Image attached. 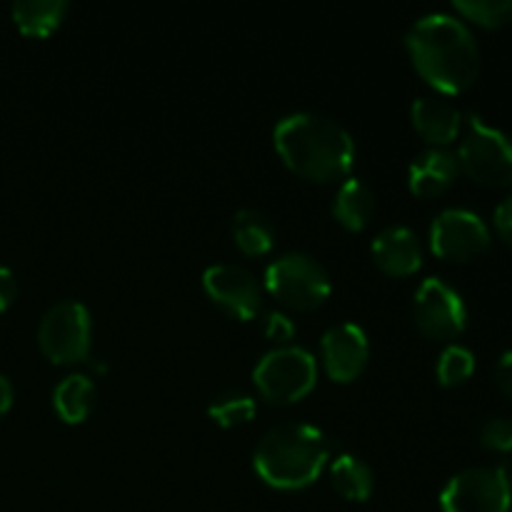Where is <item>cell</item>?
Masks as SVG:
<instances>
[{"label": "cell", "instance_id": "obj_29", "mask_svg": "<svg viewBox=\"0 0 512 512\" xmlns=\"http://www.w3.org/2000/svg\"><path fill=\"white\" fill-rule=\"evenodd\" d=\"M10 405H13V385L5 375H0V418L8 413Z\"/></svg>", "mask_w": 512, "mask_h": 512}, {"label": "cell", "instance_id": "obj_10", "mask_svg": "<svg viewBox=\"0 0 512 512\" xmlns=\"http://www.w3.org/2000/svg\"><path fill=\"white\" fill-rule=\"evenodd\" d=\"M490 230L478 213L468 208H445L430 225V248L438 258L468 263L488 250Z\"/></svg>", "mask_w": 512, "mask_h": 512}, {"label": "cell", "instance_id": "obj_2", "mask_svg": "<svg viewBox=\"0 0 512 512\" xmlns=\"http://www.w3.org/2000/svg\"><path fill=\"white\" fill-rule=\"evenodd\" d=\"M275 148L290 170L308 180L343 178L355 160V140L338 120L328 115L290 113L275 125Z\"/></svg>", "mask_w": 512, "mask_h": 512}, {"label": "cell", "instance_id": "obj_1", "mask_svg": "<svg viewBox=\"0 0 512 512\" xmlns=\"http://www.w3.org/2000/svg\"><path fill=\"white\" fill-rule=\"evenodd\" d=\"M415 70L445 95L468 90L480 75V48L460 18L448 13L423 15L405 35Z\"/></svg>", "mask_w": 512, "mask_h": 512}, {"label": "cell", "instance_id": "obj_6", "mask_svg": "<svg viewBox=\"0 0 512 512\" xmlns=\"http://www.w3.org/2000/svg\"><path fill=\"white\" fill-rule=\"evenodd\" d=\"M265 288L295 310H313L328 300L333 283L320 260L308 253H285L265 270Z\"/></svg>", "mask_w": 512, "mask_h": 512}, {"label": "cell", "instance_id": "obj_24", "mask_svg": "<svg viewBox=\"0 0 512 512\" xmlns=\"http://www.w3.org/2000/svg\"><path fill=\"white\" fill-rule=\"evenodd\" d=\"M480 440L493 453H512V420L490 418L480 430Z\"/></svg>", "mask_w": 512, "mask_h": 512}, {"label": "cell", "instance_id": "obj_11", "mask_svg": "<svg viewBox=\"0 0 512 512\" xmlns=\"http://www.w3.org/2000/svg\"><path fill=\"white\" fill-rule=\"evenodd\" d=\"M203 288L213 303L240 320L255 318L263 303L258 278L238 263L208 265L203 273Z\"/></svg>", "mask_w": 512, "mask_h": 512}, {"label": "cell", "instance_id": "obj_19", "mask_svg": "<svg viewBox=\"0 0 512 512\" xmlns=\"http://www.w3.org/2000/svg\"><path fill=\"white\" fill-rule=\"evenodd\" d=\"M95 403V383L83 373L65 375L53 390V405L65 423H83Z\"/></svg>", "mask_w": 512, "mask_h": 512}, {"label": "cell", "instance_id": "obj_15", "mask_svg": "<svg viewBox=\"0 0 512 512\" xmlns=\"http://www.w3.org/2000/svg\"><path fill=\"white\" fill-rule=\"evenodd\" d=\"M460 173L458 155L445 148H428L410 163L408 185L415 195H440L455 183Z\"/></svg>", "mask_w": 512, "mask_h": 512}, {"label": "cell", "instance_id": "obj_12", "mask_svg": "<svg viewBox=\"0 0 512 512\" xmlns=\"http://www.w3.org/2000/svg\"><path fill=\"white\" fill-rule=\"evenodd\" d=\"M320 353H323V363L330 378L338 383H350L368 365V335L358 323L330 325L320 340Z\"/></svg>", "mask_w": 512, "mask_h": 512}, {"label": "cell", "instance_id": "obj_23", "mask_svg": "<svg viewBox=\"0 0 512 512\" xmlns=\"http://www.w3.org/2000/svg\"><path fill=\"white\" fill-rule=\"evenodd\" d=\"M475 373V355L465 345H448L438 360V380L448 388L465 383Z\"/></svg>", "mask_w": 512, "mask_h": 512}, {"label": "cell", "instance_id": "obj_20", "mask_svg": "<svg viewBox=\"0 0 512 512\" xmlns=\"http://www.w3.org/2000/svg\"><path fill=\"white\" fill-rule=\"evenodd\" d=\"M233 238L248 255H265L275 245V225L263 210L240 208L233 215Z\"/></svg>", "mask_w": 512, "mask_h": 512}, {"label": "cell", "instance_id": "obj_22", "mask_svg": "<svg viewBox=\"0 0 512 512\" xmlns=\"http://www.w3.org/2000/svg\"><path fill=\"white\" fill-rule=\"evenodd\" d=\"M455 10L483 28H503L512 23V0H455Z\"/></svg>", "mask_w": 512, "mask_h": 512}, {"label": "cell", "instance_id": "obj_16", "mask_svg": "<svg viewBox=\"0 0 512 512\" xmlns=\"http://www.w3.org/2000/svg\"><path fill=\"white\" fill-rule=\"evenodd\" d=\"M333 213L348 230H363L375 213V195L370 185L360 178L343 180L335 193Z\"/></svg>", "mask_w": 512, "mask_h": 512}, {"label": "cell", "instance_id": "obj_9", "mask_svg": "<svg viewBox=\"0 0 512 512\" xmlns=\"http://www.w3.org/2000/svg\"><path fill=\"white\" fill-rule=\"evenodd\" d=\"M413 318L423 335L433 340L458 338L468 325L465 300L443 278H425L413 298Z\"/></svg>", "mask_w": 512, "mask_h": 512}, {"label": "cell", "instance_id": "obj_5", "mask_svg": "<svg viewBox=\"0 0 512 512\" xmlns=\"http://www.w3.org/2000/svg\"><path fill=\"white\" fill-rule=\"evenodd\" d=\"M458 163L460 170H465L475 183L508 188L512 185V138L485 123L480 115H470L458 150Z\"/></svg>", "mask_w": 512, "mask_h": 512}, {"label": "cell", "instance_id": "obj_14", "mask_svg": "<svg viewBox=\"0 0 512 512\" xmlns=\"http://www.w3.org/2000/svg\"><path fill=\"white\" fill-rule=\"evenodd\" d=\"M410 120H413L415 130L428 143H433V148L453 143L463 130V113L450 100L438 98V95L415 98L410 105Z\"/></svg>", "mask_w": 512, "mask_h": 512}, {"label": "cell", "instance_id": "obj_7", "mask_svg": "<svg viewBox=\"0 0 512 512\" xmlns=\"http://www.w3.org/2000/svg\"><path fill=\"white\" fill-rule=\"evenodd\" d=\"M90 313L80 300H60L50 305L38 325L40 350L53 363H80L90 353Z\"/></svg>", "mask_w": 512, "mask_h": 512}, {"label": "cell", "instance_id": "obj_13", "mask_svg": "<svg viewBox=\"0 0 512 512\" xmlns=\"http://www.w3.org/2000/svg\"><path fill=\"white\" fill-rule=\"evenodd\" d=\"M373 260L388 275H413L423 263V245L408 225H388L375 235Z\"/></svg>", "mask_w": 512, "mask_h": 512}, {"label": "cell", "instance_id": "obj_25", "mask_svg": "<svg viewBox=\"0 0 512 512\" xmlns=\"http://www.w3.org/2000/svg\"><path fill=\"white\" fill-rule=\"evenodd\" d=\"M263 330L270 340H280V343H288L295 335V323L285 313H268L263 320Z\"/></svg>", "mask_w": 512, "mask_h": 512}, {"label": "cell", "instance_id": "obj_17", "mask_svg": "<svg viewBox=\"0 0 512 512\" xmlns=\"http://www.w3.org/2000/svg\"><path fill=\"white\" fill-rule=\"evenodd\" d=\"M330 480H333V488L345 500H355V503L368 500L375 488V475L370 470V465L363 458L350 453H340L330 463Z\"/></svg>", "mask_w": 512, "mask_h": 512}, {"label": "cell", "instance_id": "obj_18", "mask_svg": "<svg viewBox=\"0 0 512 512\" xmlns=\"http://www.w3.org/2000/svg\"><path fill=\"white\" fill-rule=\"evenodd\" d=\"M65 13H68L65 0H20L10 8L20 33L35 35V38H45L53 33L63 23Z\"/></svg>", "mask_w": 512, "mask_h": 512}, {"label": "cell", "instance_id": "obj_8", "mask_svg": "<svg viewBox=\"0 0 512 512\" xmlns=\"http://www.w3.org/2000/svg\"><path fill=\"white\" fill-rule=\"evenodd\" d=\"M510 505L508 475L495 465L460 470L440 493L443 512H510Z\"/></svg>", "mask_w": 512, "mask_h": 512}, {"label": "cell", "instance_id": "obj_26", "mask_svg": "<svg viewBox=\"0 0 512 512\" xmlns=\"http://www.w3.org/2000/svg\"><path fill=\"white\" fill-rule=\"evenodd\" d=\"M495 385L505 398L512 400V350L500 355V360L495 363Z\"/></svg>", "mask_w": 512, "mask_h": 512}, {"label": "cell", "instance_id": "obj_4", "mask_svg": "<svg viewBox=\"0 0 512 512\" xmlns=\"http://www.w3.org/2000/svg\"><path fill=\"white\" fill-rule=\"evenodd\" d=\"M253 380L270 403H295L318 383V360L303 345H278L258 360Z\"/></svg>", "mask_w": 512, "mask_h": 512}, {"label": "cell", "instance_id": "obj_3", "mask_svg": "<svg viewBox=\"0 0 512 512\" xmlns=\"http://www.w3.org/2000/svg\"><path fill=\"white\" fill-rule=\"evenodd\" d=\"M330 460V438L310 423H278L260 438L253 468L270 488L300 490L315 483Z\"/></svg>", "mask_w": 512, "mask_h": 512}, {"label": "cell", "instance_id": "obj_28", "mask_svg": "<svg viewBox=\"0 0 512 512\" xmlns=\"http://www.w3.org/2000/svg\"><path fill=\"white\" fill-rule=\"evenodd\" d=\"M15 295H18V280H15L13 270L0 265V313L13 305Z\"/></svg>", "mask_w": 512, "mask_h": 512}, {"label": "cell", "instance_id": "obj_30", "mask_svg": "<svg viewBox=\"0 0 512 512\" xmlns=\"http://www.w3.org/2000/svg\"><path fill=\"white\" fill-rule=\"evenodd\" d=\"M505 475H508V485H510V493H512V470L505 468Z\"/></svg>", "mask_w": 512, "mask_h": 512}, {"label": "cell", "instance_id": "obj_21", "mask_svg": "<svg viewBox=\"0 0 512 512\" xmlns=\"http://www.w3.org/2000/svg\"><path fill=\"white\" fill-rule=\"evenodd\" d=\"M255 413H258V405H255L253 395L243 393V390H223L208 405V415L223 428L248 423L255 418Z\"/></svg>", "mask_w": 512, "mask_h": 512}, {"label": "cell", "instance_id": "obj_27", "mask_svg": "<svg viewBox=\"0 0 512 512\" xmlns=\"http://www.w3.org/2000/svg\"><path fill=\"white\" fill-rule=\"evenodd\" d=\"M495 228H498L500 238L512 248V193L495 208Z\"/></svg>", "mask_w": 512, "mask_h": 512}]
</instances>
